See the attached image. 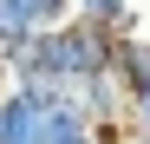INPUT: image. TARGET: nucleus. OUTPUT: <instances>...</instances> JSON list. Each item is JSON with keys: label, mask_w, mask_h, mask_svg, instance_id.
<instances>
[{"label": "nucleus", "mask_w": 150, "mask_h": 144, "mask_svg": "<svg viewBox=\"0 0 150 144\" xmlns=\"http://www.w3.org/2000/svg\"><path fill=\"white\" fill-rule=\"evenodd\" d=\"M131 125L150 138V92H131Z\"/></svg>", "instance_id": "obj_1"}]
</instances>
